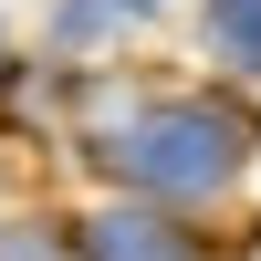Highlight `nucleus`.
<instances>
[{"label": "nucleus", "instance_id": "obj_1", "mask_svg": "<svg viewBox=\"0 0 261 261\" xmlns=\"http://www.w3.org/2000/svg\"><path fill=\"white\" fill-rule=\"evenodd\" d=\"M115 157H125V178L157 188V199H220V188L241 178V157H251V125L230 115V105H146Z\"/></svg>", "mask_w": 261, "mask_h": 261}, {"label": "nucleus", "instance_id": "obj_3", "mask_svg": "<svg viewBox=\"0 0 261 261\" xmlns=\"http://www.w3.org/2000/svg\"><path fill=\"white\" fill-rule=\"evenodd\" d=\"M209 32H220L230 63H251V73H261V0H209Z\"/></svg>", "mask_w": 261, "mask_h": 261}, {"label": "nucleus", "instance_id": "obj_4", "mask_svg": "<svg viewBox=\"0 0 261 261\" xmlns=\"http://www.w3.org/2000/svg\"><path fill=\"white\" fill-rule=\"evenodd\" d=\"M105 21H136V0H73V11H63V32L84 42V32H105Z\"/></svg>", "mask_w": 261, "mask_h": 261}, {"label": "nucleus", "instance_id": "obj_2", "mask_svg": "<svg viewBox=\"0 0 261 261\" xmlns=\"http://www.w3.org/2000/svg\"><path fill=\"white\" fill-rule=\"evenodd\" d=\"M84 251H94V261H199L188 230H167L157 209H105V220L84 230Z\"/></svg>", "mask_w": 261, "mask_h": 261}, {"label": "nucleus", "instance_id": "obj_5", "mask_svg": "<svg viewBox=\"0 0 261 261\" xmlns=\"http://www.w3.org/2000/svg\"><path fill=\"white\" fill-rule=\"evenodd\" d=\"M0 261H73L53 230H0Z\"/></svg>", "mask_w": 261, "mask_h": 261}]
</instances>
